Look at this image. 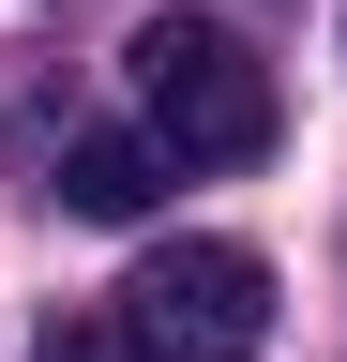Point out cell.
<instances>
[{
    "instance_id": "277c9868",
    "label": "cell",
    "mask_w": 347,
    "mask_h": 362,
    "mask_svg": "<svg viewBox=\"0 0 347 362\" xmlns=\"http://www.w3.org/2000/svg\"><path fill=\"white\" fill-rule=\"evenodd\" d=\"M46 362H136L121 317H46Z\"/></svg>"
},
{
    "instance_id": "3957f363",
    "label": "cell",
    "mask_w": 347,
    "mask_h": 362,
    "mask_svg": "<svg viewBox=\"0 0 347 362\" xmlns=\"http://www.w3.org/2000/svg\"><path fill=\"white\" fill-rule=\"evenodd\" d=\"M151 197H166V151H151V136H121V121L61 136V211L76 226H136Z\"/></svg>"
},
{
    "instance_id": "7a4b0ae2",
    "label": "cell",
    "mask_w": 347,
    "mask_h": 362,
    "mask_svg": "<svg viewBox=\"0 0 347 362\" xmlns=\"http://www.w3.org/2000/svg\"><path fill=\"white\" fill-rule=\"evenodd\" d=\"M106 317L136 332V362H257L272 347V257L257 242H151Z\"/></svg>"
},
{
    "instance_id": "6da1fadb",
    "label": "cell",
    "mask_w": 347,
    "mask_h": 362,
    "mask_svg": "<svg viewBox=\"0 0 347 362\" xmlns=\"http://www.w3.org/2000/svg\"><path fill=\"white\" fill-rule=\"evenodd\" d=\"M136 106H151V151L166 166H257L272 151V61L227 30V16H151L136 30Z\"/></svg>"
}]
</instances>
